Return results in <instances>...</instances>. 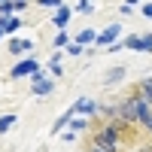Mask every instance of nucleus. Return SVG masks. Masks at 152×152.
I'll return each mask as SVG.
<instances>
[{"label":"nucleus","mask_w":152,"mask_h":152,"mask_svg":"<svg viewBox=\"0 0 152 152\" xmlns=\"http://www.w3.org/2000/svg\"><path fill=\"white\" fill-rule=\"evenodd\" d=\"M55 46H67V34H58L55 37Z\"/></svg>","instance_id":"obj_19"},{"label":"nucleus","mask_w":152,"mask_h":152,"mask_svg":"<svg viewBox=\"0 0 152 152\" xmlns=\"http://www.w3.org/2000/svg\"><path fill=\"white\" fill-rule=\"evenodd\" d=\"M97 110H100V107L94 104V100H76L70 113H73V116H76V113H85V116H91V113H97Z\"/></svg>","instance_id":"obj_7"},{"label":"nucleus","mask_w":152,"mask_h":152,"mask_svg":"<svg viewBox=\"0 0 152 152\" xmlns=\"http://www.w3.org/2000/svg\"><path fill=\"white\" fill-rule=\"evenodd\" d=\"M67 18H70V9H67V6H58V15H55V24H58V28H64V24H67Z\"/></svg>","instance_id":"obj_13"},{"label":"nucleus","mask_w":152,"mask_h":152,"mask_svg":"<svg viewBox=\"0 0 152 152\" xmlns=\"http://www.w3.org/2000/svg\"><path fill=\"white\" fill-rule=\"evenodd\" d=\"M94 40H97L94 31H82V34H79V46H82V43H94Z\"/></svg>","instance_id":"obj_14"},{"label":"nucleus","mask_w":152,"mask_h":152,"mask_svg":"<svg viewBox=\"0 0 152 152\" xmlns=\"http://www.w3.org/2000/svg\"><path fill=\"white\" fill-rule=\"evenodd\" d=\"M31 82H34V88H31V91H34L37 97L52 94V91H55V79H46L43 73H34V76H31Z\"/></svg>","instance_id":"obj_3"},{"label":"nucleus","mask_w":152,"mask_h":152,"mask_svg":"<svg viewBox=\"0 0 152 152\" xmlns=\"http://www.w3.org/2000/svg\"><path fill=\"white\" fill-rule=\"evenodd\" d=\"M3 3H9V0H0V6H3Z\"/></svg>","instance_id":"obj_23"},{"label":"nucleus","mask_w":152,"mask_h":152,"mask_svg":"<svg viewBox=\"0 0 152 152\" xmlns=\"http://www.w3.org/2000/svg\"><path fill=\"white\" fill-rule=\"evenodd\" d=\"M116 116H119L122 122H128V125H134V122H137V100H134V94L116 104Z\"/></svg>","instance_id":"obj_2"},{"label":"nucleus","mask_w":152,"mask_h":152,"mask_svg":"<svg viewBox=\"0 0 152 152\" xmlns=\"http://www.w3.org/2000/svg\"><path fill=\"white\" fill-rule=\"evenodd\" d=\"M119 34H122V28H119V24H113V28H107L104 34H97V46H113V43H116L119 40Z\"/></svg>","instance_id":"obj_6"},{"label":"nucleus","mask_w":152,"mask_h":152,"mask_svg":"<svg viewBox=\"0 0 152 152\" xmlns=\"http://www.w3.org/2000/svg\"><path fill=\"white\" fill-rule=\"evenodd\" d=\"M143 15H146V18H152V3H146V6H143Z\"/></svg>","instance_id":"obj_21"},{"label":"nucleus","mask_w":152,"mask_h":152,"mask_svg":"<svg viewBox=\"0 0 152 152\" xmlns=\"http://www.w3.org/2000/svg\"><path fill=\"white\" fill-rule=\"evenodd\" d=\"M125 73H128L125 67H113V70H107V73H104V82H107V85H113V82H119Z\"/></svg>","instance_id":"obj_9"},{"label":"nucleus","mask_w":152,"mask_h":152,"mask_svg":"<svg viewBox=\"0 0 152 152\" xmlns=\"http://www.w3.org/2000/svg\"><path fill=\"white\" fill-rule=\"evenodd\" d=\"M134 3H137V0H128V6H134Z\"/></svg>","instance_id":"obj_22"},{"label":"nucleus","mask_w":152,"mask_h":152,"mask_svg":"<svg viewBox=\"0 0 152 152\" xmlns=\"http://www.w3.org/2000/svg\"><path fill=\"white\" fill-rule=\"evenodd\" d=\"M88 152H110L107 146H97V143H91V146H88Z\"/></svg>","instance_id":"obj_20"},{"label":"nucleus","mask_w":152,"mask_h":152,"mask_svg":"<svg viewBox=\"0 0 152 152\" xmlns=\"http://www.w3.org/2000/svg\"><path fill=\"white\" fill-rule=\"evenodd\" d=\"M21 52H34V40H12L9 43V55H21Z\"/></svg>","instance_id":"obj_8"},{"label":"nucleus","mask_w":152,"mask_h":152,"mask_svg":"<svg viewBox=\"0 0 152 152\" xmlns=\"http://www.w3.org/2000/svg\"><path fill=\"white\" fill-rule=\"evenodd\" d=\"M134 100H137V122H143V128L152 134V107L146 104L140 94H134Z\"/></svg>","instance_id":"obj_5"},{"label":"nucleus","mask_w":152,"mask_h":152,"mask_svg":"<svg viewBox=\"0 0 152 152\" xmlns=\"http://www.w3.org/2000/svg\"><path fill=\"white\" fill-rule=\"evenodd\" d=\"M12 125H15V116H12V113H6V116H0V134H6Z\"/></svg>","instance_id":"obj_12"},{"label":"nucleus","mask_w":152,"mask_h":152,"mask_svg":"<svg viewBox=\"0 0 152 152\" xmlns=\"http://www.w3.org/2000/svg\"><path fill=\"white\" fill-rule=\"evenodd\" d=\"M137 52H152V34H146V37H140V40H137Z\"/></svg>","instance_id":"obj_11"},{"label":"nucleus","mask_w":152,"mask_h":152,"mask_svg":"<svg viewBox=\"0 0 152 152\" xmlns=\"http://www.w3.org/2000/svg\"><path fill=\"white\" fill-rule=\"evenodd\" d=\"M137 94H140L146 104L152 107V79H143V82H140V88H137Z\"/></svg>","instance_id":"obj_10"},{"label":"nucleus","mask_w":152,"mask_h":152,"mask_svg":"<svg viewBox=\"0 0 152 152\" xmlns=\"http://www.w3.org/2000/svg\"><path fill=\"white\" fill-rule=\"evenodd\" d=\"M79 12H85V15H88V12H94V6H91V0H82V3H79Z\"/></svg>","instance_id":"obj_17"},{"label":"nucleus","mask_w":152,"mask_h":152,"mask_svg":"<svg viewBox=\"0 0 152 152\" xmlns=\"http://www.w3.org/2000/svg\"><path fill=\"white\" fill-rule=\"evenodd\" d=\"M34 73H40V67H37L34 58H28V61H18V64L9 70V79H21V76H34Z\"/></svg>","instance_id":"obj_4"},{"label":"nucleus","mask_w":152,"mask_h":152,"mask_svg":"<svg viewBox=\"0 0 152 152\" xmlns=\"http://www.w3.org/2000/svg\"><path fill=\"white\" fill-rule=\"evenodd\" d=\"M91 143H97V146H107L110 152H119V146H122V131H119V122H113V125H104V128H97Z\"/></svg>","instance_id":"obj_1"},{"label":"nucleus","mask_w":152,"mask_h":152,"mask_svg":"<svg viewBox=\"0 0 152 152\" xmlns=\"http://www.w3.org/2000/svg\"><path fill=\"white\" fill-rule=\"evenodd\" d=\"M67 55L79 58V55H82V46H79V43H70V46H67Z\"/></svg>","instance_id":"obj_15"},{"label":"nucleus","mask_w":152,"mask_h":152,"mask_svg":"<svg viewBox=\"0 0 152 152\" xmlns=\"http://www.w3.org/2000/svg\"><path fill=\"white\" fill-rule=\"evenodd\" d=\"M70 128L73 131H82V128H88V122L85 119H70Z\"/></svg>","instance_id":"obj_16"},{"label":"nucleus","mask_w":152,"mask_h":152,"mask_svg":"<svg viewBox=\"0 0 152 152\" xmlns=\"http://www.w3.org/2000/svg\"><path fill=\"white\" fill-rule=\"evenodd\" d=\"M0 37H3V28H0Z\"/></svg>","instance_id":"obj_24"},{"label":"nucleus","mask_w":152,"mask_h":152,"mask_svg":"<svg viewBox=\"0 0 152 152\" xmlns=\"http://www.w3.org/2000/svg\"><path fill=\"white\" fill-rule=\"evenodd\" d=\"M40 6H61V0H37Z\"/></svg>","instance_id":"obj_18"}]
</instances>
